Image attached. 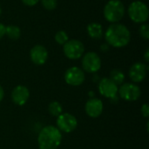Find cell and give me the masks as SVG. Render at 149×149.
<instances>
[{"mask_svg": "<svg viewBox=\"0 0 149 149\" xmlns=\"http://www.w3.org/2000/svg\"><path fill=\"white\" fill-rule=\"evenodd\" d=\"M82 67L85 72L89 73L97 72L101 67L100 57L93 52H86L82 58Z\"/></svg>", "mask_w": 149, "mask_h": 149, "instance_id": "obj_6", "label": "cell"}, {"mask_svg": "<svg viewBox=\"0 0 149 149\" xmlns=\"http://www.w3.org/2000/svg\"><path fill=\"white\" fill-rule=\"evenodd\" d=\"M3 96H4V92H3V87H2V86H1V85H0V102H1V100H3Z\"/></svg>", "mask_w": 149, "mask_h": 149, "instance_id": "obj_27", "label": "cell"}, {"mask_svg": "<svg viewBox=\"0 0 149 149\" xmlns=\"http://www.w3.org/2000/svg\"><path fill=\"white\" fill-rule=\"evenodd\" d=\"M120 98L126 101H135L141 94V88L134 83L122 84L120 89H118Z\"/></svg>", "mask_w": 149, "mask_h": 149, "instance_id": "obj_7", "label": "cell"}, {"mask_svg": "<svg viewBox=\"0 0 149 149\" xmlns=\"http://www.w3.org/2000/svg\"><path fill=\"white\" fill-rule=\"evenodd\" d=\"M63 52L65 56L69 59H79L85 52L84 44L78 39H69L63 45Z\"/></svg>", "mask_w": 149, "mask_h": 149, "instance_id": "obj_5", "label": "cell"}, {"mask_svg": "<svg viewBox=\"0 0 149 149\" xmlns=\"http://www.w3.org/2000/svg\"><path fill=\"white\" fill-rule=\"evenodd\" d=\"M127 12L130 19L136 24H144L148 19V7L142 1L137 0L132 2L128 6Z\"/></svg>", "mask_w": 149, "mask_h": 149, "instance_id": "obj_4", "label": "cell"}, {"mask_svg": "<svg viewBox=\"0 0 149 149\" xmlns=\"http://www.w3.org/2000/svg\"><path fill=\"white\" fill-rule=\"evenodd\" d=\"M148 66L141 62L134 63L129 69V78L134 83L143 81L147 76Z\"/></svg>", "mask_w": 149, "mask_h": 149, "instance_id": "obj_12", "label": "cell"}, {"mask_svg": "<svg viewBox=\"0 0 149 149\" xmlns=\"http://www.w3.org/2000/svg\"><path fill=\"white\" fill-rule=\"evenodd\" d=\"M86 114L91 118H98L103 112V103L100 100L93 98L87 100L85 106Z\"/></svg>", "mask_w": 149, "mask_h": 149, "instance_id": "obj_14", "label": "cell"}, {"mask_svg": "<svg viewBox=\"0 0 149 149\" xmlns=\"http://www.w3.org/2000/svg\"><path fill=\"white\" fill-rule=\"evenodd\" d=\"M139 33L141 38L148 40L149 38V25L148 24H141L139 29Z\"/></svg>", "mask_w": 149, "mask_h": 149, "instance_id": "obj_21", "label": "cell"}, {"mask_svg": "<svg viewBox=\"0 0 149 149\" xmlns=\"http://www.w3.org/2000/svg\"><path fill=\"white\" fill-rule=\"evenodd\" d=\"M78 126L77 119L69 113H62L57 118V128L65 133H71Z\"/></svg>", "mask_w": 149, "mask_h": 149, "instance_id": "obj_8", "label": "cell"}, {"mask_svg": "<svg viewBox=\"0 0 149 149\" xmlns=\"http://www.w3.org/2000/svg\"><path fill=\"white\" fill-rule=\"evenodd\" d=\"M42 6L47 10H53L58 5V0H40Z\"/></svg>", "mask_w": 149, "mask_h": 149, "instance_id": "obj_20", "label": "cell"}, {"mask_svg": "<svg viewBox=\"0 0 149 149\" xmlns=\"http://www.w3.org/2000/svg\"><path fill=\"white\" fill-rule=\"evenodd\" d=\"M62 141L61 132L53 126H46L41 129L38 136L39 149H57Z\"/></svg>", "mask_w": 149, "mask_h": 149, "instance_id": "obj_2", "label": "cell"}, {"mask_svg": "<svg viewBox=\"0 0 149 149\" xmlns=\"http://www.w3.org/2000/svg\"><path fill=\"white\" fill-rule=\"evenodd\" d=\"M125 12L124 3L120 0H109L103 10L104 17L112 24L119 23L123 18Z\"/></svg>", "mask_w": 149, "mask_h": 149, "instance_id": "obj_3", "label": "cell"}, {"mask_svg": "<svg viewBox=\"0 0 149 149\" xmlns=\"http://www.w3.org/2000/svg\"><path fill=\"white\" fill-rule=\"evenodd\" d=\"M54 38H55V41L58 45H64L69 40L68 35H67L66 31H57L56 34H55Z\"/></svg>", "mask_w": 149, "mask_h": 149, "instance_id": "obj_19", "label": "cell"}, {"mask_svg": "<svg viewBox=\"0 0 149 149\" xmlns=\"http://www.w3.org/2000/svg\"><path fill=\"white\" fill-rule=\"evenodd\" d=\"M141 111V113H142V115H143L144 117H146V118H148L149 117V106L148 105V104H144V105H142Z\"/></svg>", "mask_w": 149, "mask_h": 149, "instance_id": "obj_22", "label": "cell"}, {"mask_svg": "<svg viewBox=\"0 0 149 149\" xmlns=\"http://www.w3.org/2000/svg\"><path fill=\"white\" fill-rule=\"evenodd\" d=\"M1 14H2V8H1V6H0V17H1Z\"/></svg>", "mask_w": 149, "mask_h": 149, "instance_id": "obj_28", "label": "cell"}, {"mask_svg": "<svg viewBox=\"0 0 149 149\" xmlns=\"http://www.w3.org/2000/svg\"><path fill=\"white\" fill-rule=\"evenodd\" d=\"M22 1V3L24 4V5H26V6H34V5H36L38 2H39V0H21Z\"/></svg>", "mask_w": 149, "mask_h": 149, "instance_id": "obj_23", "label": "cell"}, {"mask_svg": "<svg viewBox=\"0 0 149 149\" xmlns=\"http://www.w3.org/2000/svg\"><path fill=\"white\" fill-rule=\"evenodd\" d=\"M99 92L106 98H114L118 93V86L109 78H103L99 83Z\"/></svg>", "mask_w": 149, "mask_h": 149, "instance_id": "obj_11", "label": "cell"}, {"mask_svg": "<svg viewBox=\"0 0 149 149\" xmlns=\"http://www.w3.org/2000/svg\"><path fill=\"white\" fill-rule=\"evenodd\" d=\"M112 81H113L117 86H120L123 84L125 80V74L123 73L122 71L119 69H113L110 72V78Z\"/></svg>", "mask_w": 149, "mask_h": 149, "instance_id": "obj_17", "label": "cell"}, {"mask_svg": "<svg viewBox=\"0 0 149 149\" xmlns=\"http://www.w3.org/2000/svg\"><path fill=\"white\" fill-rule=\"evenodd\" d=\"M107 44L114 48H122L127 46L131 39V33L128 28L120 24L115 23L109 25L104 33Z\"/></svg>", "mask_w": 149, "mask_h": 149, "instance_id": "obj_1", "label": "cell"}, {"mask_svg": "<svg viewBox=\"0 0 149 149\" xmlns=\"http://www.w3.org/2000/svg\"><path fill=\"white\" fill-rule=\"evenodd\" d=\"M48 111L51 115L58 117L63 113V107L58 101H52L48 106Z\"/></svg>", "mask_w": 149, "mask_h": 149, "instance_id": "obj_18", "label": "cell"}, {"mask_svg": "<svg viewBox=\"0 0 149 149\" xmlns=\"http://www.w3.org/2000/svg\"><path fill=\"white\" fill-rule=\"evenodd\" d=\"M86 31L89 37L93 39H100L104 36L102 25L97 22L90 23L86 27Z\"/></svg>", "mask_w": 149, "mask_h": 149, "instance_id": "obj_15", "label": "cell"}, {"mask_svg": "<svg viewBox=\"0 0 149 149\" xmlns=\"http://www.w3.org/2000/svg\"><path fill=\"white\" fill-rule=\"evenodd\" d=\"M64 78L68 85L78 86L82 85L85 81V72L79 67L72 66L65 71Z\"/></svg>", "mask_w": 149, "mask_h": 149, "instance_id": "obj_9", "label": "cell"}, {"mask_svg": "<svg viewBox=\"0 0 149 149\" xmlns=\"http://www.w3.org/2000/svg\"><path fill=\"white\" fill-rule=\"evenodd\" d=\"M30 97L29 89L22 85L17 86L11 92V100L17 106H24Z\"/></svg>", "mask_w": 149, "mask_h": 149, "instance_id": "obj_13", "label": "cell"}, {"mask_svg": "<svg viewBox=\"0 0 149 149\" xmlns=\"http://www.w3.org/2000/svg\"><path fill=\"white\" fill-rule=\"evenodd\" d=\"M144 58L146 60V62H148L149 61V49L148 48L145 52V54H144Z\"/></svg>", "mask_w": 149, "mask_h": 149, "instance_id": "obj_26", "label": "cell"}, {"mask_svg": "<svg viewBox=\"0 0 149 149\" xmlns=\"http://www.w3.org/2000/svg\"><path fill=\"white\" fill-rule=\"evenodd\" d=\"M30 58L31 62L37 65H44L48 58L47 49L42 45H34L30 51Z\"/></svg>", "mask_w": 149, "mask_h": 149, "instance_id": "obj_10", "label": "cell"}, {"mask_svg": "<svg viewBox=\"0 0 149 149\" xmlns=\"http://www.w3.org/2000/svg\"><path fill=\"white\" fill-rule=\"evenodd\" d=\"M100 49L103 51V52H107V51H108V49H109V45L106 43V44H103L101 46H100Z\"/></svg>", "mask_w": 149, "mask_h": 149, "instance_id": "obj_25", "label": "cell"}, {"mask_svg": "<svg viewBox=\"0 0 149 149\" xmlns=\"http://www.w3.org/2000/svg\"><path fill=\"white\" fill-rule=\"evenodd\" d=\"M5 35L12 40H17L21 36V30L17 25L10 24L5 26Z\"/></svg>", "mask_w": 149, "mask_h": 149, "instance_id": "obj_16", "label": "cell"}, {"mask_svg": "<svg viewBox=\"0 0 149 149\" xmlns=\"http://www.w3.org/2000/svg\"><path fill=\"white\" fill-rule=\"evenodd\" d=\"M5 35V25L0 23V39Z\"/></svg>", "mask_w": 149, "mask_h": 149, "instance_id": "obj_24", "label": "cell"}]
</instances>
